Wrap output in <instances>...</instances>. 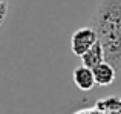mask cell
<instances>
[{
	"instance_id": "4",
	"label": "cell",
	"mask_w": 121,
	"mask_h": 114,
	"mask_svg": "<svg viewBox=\"0 0 121 114\" xmlns=\"http://www.w3.org/2000/svg\"><path fill=\"white\" fill-rule=\"evenodd\" d=\"M72 80H74L75 86L81 91H91L95 86V80H94V72L91 68L84 65H80L74 69L72 72Z\"/></svg>"
},
{
	"instance_id": "2",
	"label": "cell",
	"mask_w": 121,
	"mask_h": 114,
	"mask_svg": "<svg viewBox=\"0 0 121 114\" xmlns=\"http://www.w3.org/2000/svg\"><path fill=\"white\" fill-rule=\"evenodd\" d=\"M98 42L97 39V34L95 31L92 29V26H83V28H78L77 31H74L71 37V49L75 56L81 57L91 48L92 45Z\"/></svg>"
},
{
	"instance_id": "3",
	"label": "cell",
	"mask_w": 121,
	"mask_h": 114,
	"mask_svg": "<svg viewBox=\"0 0 121 114\" xmlns=\"http://www.w3.org/2000/svg\"><path fill=\"white\" fill-rule=\"evenodd\" d=\"M92 72H94L95 85H98V86H109L117 79V69L106 60L97 65L95 68H92Z\"/></svg>"
},
{
	"instance_id": "1",
	"label": "cell",
	"mask_w": 121,
	"mask_h": 114,
	"mask_svg": "<svg viewBox=\"0 0 121 114\" xmlns=\"http://www.w3.org/2000/svg\"><path fill=\"white\" fill-rule=\"evenodd\" d=\"M91 26L104 51V59L121 71V0H100Z\"/></svg>"
},
{
	"instance_id": "5",
	"label": "cell",
	"mask_w": 121,
	"mask_h": 114,
	"mask_svg": "<svg viewBox=\"0 0 121 114\" xmlns=\"http://www.w3.org/2000/svg\"><path fill=\"white\" fill-rule=\"evenodd\" d=\"M80 59H81V65L87 66V68H91V69L106 60L104 59V51H103V48H101V45L98 42L95 43V45H92Z\"/></svg>"
},
{
	"instance_id": "7",
	"label": "cell",
	"mask_w": 121,
	"mask_h": 114,
	"mask_svg": "<svg viewBox=\"0 0 121 114\" xmlns=\"http://www.w3.org/2000/svg\"><path fill=\"white\" fill-rule=\"evenodd\" d=\"M6 2V0H0V5H3V3H5Z\"/></svg>"
},
{
	"instance_id": "6",
	"label": "cell",
	"mask_w": 121,
	"mask_h": 114,
	"mask_svg": "<svg viewBox=\"0 0 121 114\" xmlns=\"http://www.w3.org/2000/svg\"><path fill=\"white\" fill-rule=\"evenodd\" d=\"M6 14H8V0H6L3 5H0V28H2L3 22L6 19Z\"/></svg>"
}]
</instances>
